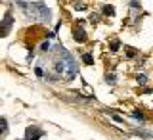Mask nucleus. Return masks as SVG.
Segmentation results:
<instances>
[{
    "label": "nucleus",
    "mask_w": 153,
    "mask_h": 140,
    "mask_svg": "<svg viewBox=\"0 0 153 140\" xmlns=\"http://www.w3.org/2000/svg\"><path fill=\"white\" fill-rule=\"evenodd\" d=\"M54 69L59 77H65V79H75L76 77V65L73 61V56L61 46H56L54 48Z\"/></svg>",
    "instance_id": "nucleus-1"
},
{
    "label": "nucleus",
    "mask_w": 153,
    "mask_h": 140,
    "mask_svg": "<svg viewBox=\"0 0 153 140\" xmlns=\"http://www.w3.org/2000/svg\"><path fill=\"white\" fill-rule=\"evenodd\" d=\"M17 6L23 10V12L27 13V16L31 17H38V19H44V21H48L50 19V10L46 8L44 2H23V0H17Z\"/></svg>",
    "instance_id": "nucleus-2"
},
{
    "label": "nucleus",
    "mask_w": 153,
    "mask_h": 140,
    "mask_svg": "<svg viewBox=\"0 0 153 140\" xmlns=\"http://www.w3.org/2000/svg\"><path fill=\"white\" fill-rule=\"evenodd\" d=\"M42 138V131L38 127H29L25 131V140H38Z\"/></svg>",
    "instance_id": "nucleus-3"
},
{
    "label": "nucleus",
    "mask_w": 153,
    "mask_h": 140,
    "mask_svg": "<svg viewBox=\"0 0 153 140\" xmlns=\"http://www.w3.org/2000/svg\"><path fill=\"white\" fill-rule=\"evenodd\" d=\"M12 23H13V17L8 13V16L4 17V21H2V37H6L8 33H10V27H12Z\"/></svg>",
    "instance_id": "nucleus-4"
},
{
    "label": "nucleus",
    "mask_w": 153,
    "mask_h": 140,
    "mask_svg": "<svg viewBox=\"0 0 153 140\" xmlns=\"http://www.w3.org/2000/svg\"><path fill=\"white\" fill-rule=\"evenodd\" d=\"M73 38H75L76 42H84V40H86V33H84L80 27H75V31H73Z\"/></svg>",
    "instance_id": "nucleus-5"
},
{
    "label": "nucleus",
    "mask_w": 153,
    "mask_h": 140,
    "mask_svg": "<svg viewBox=\"0 0 153 140\" xmlns=\"http://www.w3.org/2000/svg\"><path fill=\"white\" fill-rule=\"evenodd\" d=\"M103 13L105 16H115V8L113 6H103Z\"/></svg>",
    "instance_id": "nucleus-6"
},
{
    "label": "nucleus",
    "mask_w": 153,
    "mask_h": 140,
    "mask_svg": "<svg viewBox=\"0 0 153 140\" xmlns=\"http://www.w3.org/2000/svg\"><path fill=\"white\" fill-rule=\"evenodd\" d=\"M82 61H84L86 65H90V64H94V58L90 56V54H84V56H82Z\"/></svg>",
    "instance_id": "nucleus-7"
},
{
    "label": "nucleus",
    "mask_w": 153,
    "mask_h": 140,
    "mask_svg": "<svg viewBox=\"0 0 153 140\" xmlns=\"http://www.w3.org/2000/svg\"><path fill=\"white\" fill-rule=\"evenodd\" d=\"M136 81H138V85H146V83H147V77L143 75V73H140V75L136 77Z\"/></svg>",
    "instance_id": "nucleus-8"
},
{
    "label": "nucleus",
    "mask_w": 153,
    "mask_h": 140,
    "mask_svg": "<svg viewBox=\"0 0 153 140\" xmlns=\"http://www.w3.org/2000/svg\"><path fill=\"white\" fill-rule=\"evenodd\" d=\"M132 117H134V119H140V121H146V117H143L140 112H132Z\"/></svg>",
    "instance_id": "nucleus-9"
},
{
    "label": "nucleus",
    "mask_w": 153,
    "mask_h": 140,
    "mask_svg": "<svg viewBox=\"0 0 153 140\" xmlns=\"http://www.w3.org/2000/svg\"><path fill=\"white\" fill-rule=\"evenodd\" d=\"M119 46H121V44H119V40H113V42H111V52H117Z\"/></svg>",
    "instance_id": "nucleus-10"
},
{
    "label": "nucleus",
    "mask_w": 153,
    "mask_h": 140,
    "mask_svg": "<svg viewBox=\"0 0 153 140\" xmlns=\"http://www.w3.org/2000/svg\"><path fill=\"white\" fill-rule=\"evenodd\" d=\"M40 50H42V52H48V50H50V42H48V40H46V42H42Z\"/></svg>",
    "instance_id": "nucleus-11"
},
{
    "label": "nucleus",
    "mask_w": 153,
    "mask_h": 140,
    "mask_svg": "<svg viewBox=\"0 0 153 140\" xmlns=\"http://www.w3.org/2000/svg\"><path fill=\"white\" fill-rule=\"evenodd\" d=\"M2 134H6V131H8V123H6V119H2Z\"/></svg>",
    "instance_id": "nucleus-12"
},
{
    "label": "nucleus",
    "mask_w": 153,
    "mask_h": 140,
    "mask_svg": "<svg viewBox=\"0 0 153 140\" xmlns=\"http://www.w3.org/2000/svg\"><path fill=\"white\" fill-rule=\"evenodd\" d=\"M126 56L128 58H134V56H136V50H134V48H128V50H126Z\"/></svg>",
    "instance_id": "nucleus-13"
},
{
    "label": "nucleus",
    "mask_w": 153,
    "mask_h": 140,
    "mask_svg": "<svg viewBox=\"0 0 153 140\" xmlns=\"http://www.w3.org/2000/svg\"><path fill=\"white\" fill-rule=\"evenodd\" d=\"M75 10H86V6L82 2H75Z\"/></svg>",
    "instance_id": "nucleus-14"
},
{
    "label": "nucleus",
    "mask_w": 153,
    "mask_h": 140,
    "mask_svg": "<svg viewBox=\"0 0 153 140\" xmlns=\"http://www.w3.org/2000/svg\"><path fill=\"white\" fill-rule=\"evenodd\" d=\"M35 73H36L38 77H44V71H42V69H40V67H36V69H35Z\"/></svg>",
    "instance_id": "nucleus-15"
},
{
    "label": "nucleus",
    "mask_w": 153,
    "mask_h": 140,
    "mask_svg": "<svg viewBox=\"0 0 153 140\" xmlns=\"http://www.w3.org/2000/svg\"><path fill=\"white\" fill-rule=\"evenodd\" d=\"M107 81H109L111 85H115V81H117V79H115V75H107Z\"/></svg>",
    "instance_id": "nucleus-16"
}]
</instances>
